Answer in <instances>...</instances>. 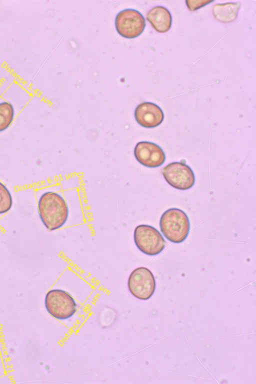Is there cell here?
Instances as JSON below:
<instances>
[{
  "mask_svg": "<svg viewBox=\"0 0 256 384\" xmlns=\"http://www.w3.org/2000/svg\"><path fill=\"white\" fill-rule=\"evenodd\" d=\"M38 211L42 224L50 231L62 228L68 216L65 200L60 194L53 192H46L40 196Z\"/></svg>",
  "mask_w": 256,
  "mask_h": 384,
  "instance_id": "6da1fadb",
  "label": "cell"
},
{
  "mask_svg": "<svg viewBox=\"0 0 256 384\" xmlns=\"http://www.w3.org/2000/svg\"><path fill=\"white\" fill-rule=\"evenodd\" d=\"M160 229L169 241L179 244L184 242L188 235L190 222L184 211L178 208H170L162 215L160 220Z\"/></svg>",
  "mask_w": 256,
  "mask_h": 384,
  "instance_id": "7a4b0ae2",
  "label": "cell"
},
{
  "mask_svg": "<svg viewBox=\"0 0 256 384\" xmlns=\"http://www.w3.org/2000/svg\"><path fill=\"white\" fill-rule=\"evenodd\" d=\"M47 312L54 318L64 320L72 317L76 311V304L67 292L54 289L48 291L44 299Z\"/></svg>",
  "mask_w": 256,
  "mask_h": 384,
  "instance_id": "3957f363",
  "label": "cell"
},
{
  "mask_svg": "<svg viewBox=\"0 0 256 384\" xmlns=\"http://www.w3.org/2000/svg\"><path fill=\"white\" fill-rule=\"evenodd\" d=\"M134 240L137 248L150 256L160 254L166 244L160 232L154 227L148 224H140L136 227Z\"/></svg>",
  "mask_w": 256,
  "mask_h": 384,
  "instance_id": "277c9868",
  "label": "cell"
},
{
  "mask_svg": "<svg viewBox=\"0 0 256 384\" xmlns=\"http://www.w3.org/2000/svg\"><path fill=\"white\" fill-rule=\"evenodd\" d=\"M128 286L130 294L140 300H148L154 294L156 282L154 276L148 268H135L129 276Z\"/></svg>",
  "mask_w": 256,
  "mask_h": 384,
  "instance_id": "5b68a950",
  "label": "cell"
},
{
  "mask_svg": "<svg viewBox=\"0 0 256 384\" xmlns=\"http://www.w3.org/2000/svg\"><path fill=\"white\" fill-rule=\"evenodd\" d=\"M146 20L138 10L126 8L120 12L115 18L117 32L124 38H134L140 36L144 30Z\"/></svg>",
  "mask_w": 256,
  "mask_h": 384,
  "instance_id": "8992f818",
  "label": "cell"
},
{
  "mask_svg": "<svg viewBox=\"0 0 256 384\" xmlns=\"http://www.w3.org/2000/svg\"><path fill=\"white\" fill-rule=\"evenodd\" d=\"M166 181L172 187L180 190L190 188L195 182V176L192 168L182 162H175L162 169Z\"/></svg>",
  "mask_w": 256,
  "mask_h": 384,
  "instance_id": "52a82bcc",
  "label": "cell"
},
{
  "mask_svg": "<svg viewBox=\"0 0 256 384\" xmlns=\"http://www.w3.org/2000/svg\"><path fill=\"white\" fill-rule=\"evenodd\" d=\"M134 154L140 164L150 168L160 166L166 160L163 150L157 144L148 141L138 142L134 146Z\"/></svg>",
  "mask_w": 256,
  "mask_h": 384,
  "instance_id": "ba28073f",
  "label": "cell"
},
{
  "mask_svg": "<svg viewBox=\"0 0 256 384\" xmlns=\"http://www.w3.org/2000/svg\"><path fill=\"white\" fill-rule=\"evenodd\" d=\"M134 116L138 124L145 128H154L163 122L164 114L162 108L152 102H143L138 104Z\"/></svg>",
  "mask_w": 256,
  "mask_h": 384,
  "instance_id": "9c48e42d",
  "label": "cell"
},
{
  "mask_svg": "<svg viewBox=\"0 0 256 384\" xmlns=\"http://www.w3.org/2000/svg\"><path fill=\"white\" fill-rule=\"evenodd\" d=\"M146 18L152 27L159 33L168 32L171 28L172 14L163 6H158L152 8L147 12Z\"/></svg>",
  "mask_w": 256,
  "mask_h": 384,
  "instance_id": "30bf717a",
  "label": "cell"
},
{
  "mask_svg": "<svg viewBox=\"0 0 256 384\" xmlns=\"http://www.w3.org/2000/svg\"><path fill=\"white\" fill-rule=\"evenodd\" d=\"M240 6L241 3L238 2L218 4L212 7V14L219 22L230 23L237 18Z\"/></svg>",
  "mask_w": 256,
  "mask_h": 384,
  "instance_id": "8fae6325",
  "label": "cell"
},
{
  "mask_svg": "<svg viewBox=\"0 0 256 384\" xmlns=\"http://www.w3.org/2000/svg\"><path fill=\"white\" fill-rule=\"evenodd\" d=\"M14 118V108L12 105L7 102H0V132L7 129L12 124Z\"/></svg>",
  "mask_w": 256,
  "mask_h": 384,
  "instance_id": "7c38bea8",
  "label": "cell"
},
{
  "mask_svg": "<svg viewBox=\"0 0 256 384\" xmlns=\"http://www.w3.org/2000/svg\"><path fill=\"white\" fill-rule=\"evenodd\" d=\"M12 204V198L7 188L0 182V214L8 212Z\"/></svg>",
  "mask_w": 256,
  "mask_h": 384,
  "instance_id": "4fadbf2b",
  "label": "cell"
},
{
  "mask_svg": "<svg viewBox=\"0 0 256 384\" xmlns=\"http://www.w3.org/2000/svg\"><path fill=\"white\" fill-rule=\"evenodd\" d=\"M214 0H186V4L190 11H194L204 6Z\"/></svg>",
  "mask_w": 256,
  "mask_h": 384,
  "instance_id": "5bb4252c",
  "label": "cell"
}]
</instances>
